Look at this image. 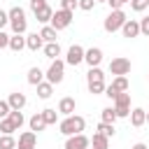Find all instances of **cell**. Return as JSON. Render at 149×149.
Returning a JSON list of instances; mask_svg holds the SVG:
<instances>
[{"instance_id": "obj_1", "label": "cell", "mask_w": 149, "mask_h": 149, "mask_svg": "<svg viewBox=\"0 0 149 149\" xmlns=\"http://www.w3.org/2000/svg\"><path fill=\"white\" fill-rule=\"evenodd\" d=\"M86 86H88V93H93V95L105 93V72L100 70V65L91 68L86 72Z\"/></svg>"}, {"instance_id": "obj_2", "label": "cell", "mask_w": 149, "mask_h": 149, "mask_svg": "<svg viewBox=\"0 0 149 149\" xmlns=\"http://www.w3.org/2000/svg\"><path fill=\"white\" fill-rule=\"evenodd\" d=\"M84 126H86L84 116H79V114H70V116H65V119L58 123V130L68 137V135H77V133H81Z\"/></svg>"}, {"instance_id": "obj_3", "label": "cell", "mask_w": 149, "mask_h": 149, "mask_svg": "<svg viewBox=\"0 0 149 149\" xmlns=\"http://www.w3.org/2000/svg\"><path fill=\"white\" fill-rule=\"evenodd\" d=\"M7 16H9V26H12V30H14V35H23L26 33V28H28V19H26V12H23V7H12L9 12H7Z\"/></svg>"}, {"instance_id": "obj_4", "label": "cell", "mask_w": 149, "mask_h": 149, "mask_svg": "<svg viewBox=\"0 0 149 149\" xmlns=\"http://www.w3.org/2000/svg\"><path fill=\"white\" fill-rule=\"evenodd\" d=\"M44 77H47V81L49 84H61L63 81V77H65V61H61V58H54L51 61V65H49V70L44 72Z\"/></svg>"}, {"instance_id": "obj_5", "label": "cell", "mask_w": 149, "mask_h": 149, "mask_svg": "<svg viewBox=\"0 0 149 149\" xmlns=\"http://www.w3.org/2000/svg\"><path fill=\"white\" fill-rule=\"evenodd\" d=\"M123 23H126V14H123V9H112V12L105 16L102 28H105L107 33H116V30H121Z\"/></svg>"}, {"instance_id": "obj_6", "label": "cell", "mask_w": 149, "mask_h": 149, "mask_svg": "<svg viewBox=\"0 0 149 149\" xmlns=\"http://www.w3.org/2000/svg\"><path fill=\"white\" fill-rule=\"evenodd\" d=\"M114 112H116V119H126L130 114V93L128 91H121L114 98Z\"/></svg>"}, {"instance_id": "obj_7", "label": "cell", "mask_w": 149, "mask_h": 149, "mask_svg": "<svg viewBox=\"0 0 149 149\" xmlns=\"http://www.w3.org/2000/svg\"><path fill=\"white\" fill-rule=\"evenodd\" d=\"M70 23H72V12H68V9H56L54 16H51V21H49V26L56 28V30H63Z\"/></svg>"}, {"instance_id": "obj_8", "label": "cell", "mask_w": 149, "mask_h": 149, "mask_svg": "<svg viewBox=\"0 0 149 149\" xmlns=\"http://www.w3.org/2000/svg\"><path fill=\"white\" fill-rule=\"evenodd\" d=\"M109 72H112L114 77H119V74H128V72H130V61L123 58V56L112 58V61H109Z\"/></svg>"}, {"instance_id": "obj_9", "label": "cell", "mask_w": 149, "mask_h": 149, "mask_svg": "<svg viewBox=\"0 0 149 149\" xmlns=\"http://www.w3.org/2000/svg\"><path fill=\"white\" fill-rule=\"evenodd\" d=\"M79 63H84V47H81V44H72V47L68 49L65 65H72V68H77Z\"/></svg>"}, {"instance_id": "obj_10", "label": "cell", "mask_w": 149, "mask_h": 149, "mask_svg": "<svg viewBox=\"0 0 149 149\" xmlns=\"http://www.w3.org/2000/svg\"><path fill=\"white\" fill-rule=\"evenodd\" d=\"M88 144H91V140L84 133L68 135V140H65V149H88Z\"/></svg>"}, {"instance_id": "obj_11", "label": "cell", "mask_w": 149, "mask_h": 149, "mask_svg": "<svg viewBox=\"0 0 149 149\" xmlns=\"http://www.w3.org/2000/svg\"><path fill=\"white\" fill-rule=\"evenodd\" d=\"M84 61L88 63V68H98V65L102 63V49H100V47L84 49Z\"/></svg>"}, {"instance_id": "obj_12", "label": "cell", "mask_w": 149, "mask_h": 149, "mask_svg": "<svg viewBox=\"0 0 149 149\" xmlns=\"http://www.w3.org/2000/svg\"><path fill=\"white\" fill-rule=\"evenodd\" d=\"M37 144V135L33 130H26L19 135V142H16V149H35Z\"/></svg>"}, {"instance_id": "obj_13", "label": "cell", "mask_w": 149, "mask_h": 149, "mask_svg": "<svg viewBox=\"0 0 149 149\" xmlns=\"http://www.w3.org/2000/svg\"><path fill=\"white\" fill-rule=\"evenodd\" d=\"M74 109H77V102H74V98H70V95L61 98V102H58V114H63V116H70V114H74Z\"/></svg>"}, {"instance_id": "obj_14", "label": "cell", "mask_w": 149, "mask_h": 149, "mask_svg": "<svg viewBox=\"0 0 149 149\" xmlns=\"http://www.w3.org/2000/svg\"><path fill=\"white\" fill-rule=\"evenodd\" d=\"M121 33H123V37H137L140 35V21L126 19V23L121 26Z\"/></svg>"}, {"instance_id": "obj_15", "label": "cell", "mask_w": 149, "mask_h": 149, "mask_svg": "<svg viewBox=\"0 0 149 149\" xmlns=\"http://www.w3.org/2000/svg\"><path fill=\"white\" fill-rule=\"evenodd\" d=\"M130 123L135 126V128H140V126H144L147 123V109H142V107H135V109H130Z\"/></svg>"}, {"instance_id": "obj_16", "label": "cell", "mask_w": 149, "mask_h": 149, "mask_svg": "<svg viewBox=\"0 0 149 149\" xmlns=\"http://www.w3.org/2000/svg\"><path fill=\"white\" fill-rule=\"evenodd\" d=\"M26 47L30 51H40L44 47V40L40 37V33H30V35H26Z\"/></svg>"}, {"instance_id": "obj_17", "label": "cell", "mask_w": 149, "mask_h": 149, "mask_svg": "<svg viewBox=\"0 0 149 149\" xmlns=\"http://www.w3.org/2000/svg\"><path fill=\"white\" fill-rule=\"evenodd\" d=\"M7 102H9V107H12V109H23L28 100H26V95H23L21 91H16V93H9Z\"/></svg>"}, {"instance_id": "obj_18", "label": "cell", "mask_w": 149, "mask_h": 149, "mask_svg": "<svg viewBox=\"0 0 149 149\" xmlns=\"http://www.w3.org/2000/svg\"><path fill=\"white\" fill-rule=\"evenodd\" d=\"M42 51H44V56H47L49 61H54V58L61 56V44H58V42H44Z\"/></svg>"}, {"instance_id": "obj_19", "label": "cell", "mask_w": 149, "mask_h": 149, "mask_svg": "<svg viewBox=\"0 0 149 149\" xmlns=\"http://www.w3.org/2000/svg\"><path fill=\"white\" fill-rule=\"evenodd\" d=\"M28 126H30V130L35 133H40V130H44L47 128V123H44V116H42V112H35L33 116H30V121H28Z\"/></svg>"}, {"instance_id": "obj_20", "label": "cell", "mask_w": 149, "mask_h": 149, "mask_svg": "<svg viewBox=\"0 0 149 149\" xmlns=\"http://www.w3.org/2000/svg\"><path fill=\"white\" fill-rule=\"evenodd\" d=\"M51 16H54V9H51L49 5H44L42 9H37V12H35V19H37L40 23H44V26L51 21Z\"/></svg>"}, {"instance_id": "obj_21", "label": "cell", "mask_w": 149, "mask_h": 149, "mask_svg": "<svg viewBox=\"0 0 149 149\" xmlns=\"http://www.w3.org/2000/svg\"><path fill=\"white\" fill-rule=\"evenodd\" d=\"M7 47H9L12 51H16V54H19L21 49H26V37H23V35H12Z\"/></svg>"}, {"instance_id": "obj_22", "label": "cell", "mask_w": 149, "mask_h": 149, "mask_svg": "<svg viewBox=\"0 0 149 149\" xmlns=\"http://www.w3.org/2000/svg\"><path fill=\"white\" fill-rule=\"evenodd\" d=\"M40 81H44V72H42L40 68H30V70H28V84H30V86H37Z\"/></svg>"}, {"instance_id": "obj_23", "label": "cell", "mask_w": 149, "mask_h": 149, "mask_svg": "<svg viewBox=\"0 0 149 149\" xmlns=\"http://www.w3.org/2000/svg\"><path fill=\"white\" fill-rule=\"evenodd\" d=\"M109 86H112L116 93H121V91H128V79H126V74H119V77H114Z\"/></svg>"}, {"instance_id": "obj_24", "label": "cell", "mask_w": 149, "mask_h": 149, "mask_svg": "<svg viewBox=\"0 0 149 149\" xmlns=\"http://www.w3.org/2000/svg\"><path fill=\"white\" fill-rule=\"evenodd\" d=\"M51 93H54V84H49V81H40V84H37V95H40L42 100L51 98Z\"/></svg>"}, {"instance_id": "obj_25", "label": "cell", "mask_w": 149, "mask_h": 149, "mask_svg": "<svg viewBox=\"0 0 149 149\" xmlns=\"http://www.w3.org/2000/svg\"><path fill=\"white\" fill-rule=\"evenodd\" d=\"M91 144H93V149H109V137H105L100 133H93Z\"/></svg>"}, {"instance_id": "obj_26", "label": "cell", "mask_w": 149, "mask_h": 149, "mask_svg": "<svg viewBox=\"0 0 149 149\" xmlns=\"http://www.w3.org/2000/svg\"><path fill=\"white\" fill-rule=\"evenodd\" d=\"M7 119L14 123V128H16V130H19V128L23 126V121H26V119H23V114H21V109H12V112L7 114Z\"/></svg>"}, {"instance_id": "obj_27", "label": "cell", "mask_w": 149, "mask_h": 149, "mask_svg": "<svg viewBox=\"0 0 149 149\" xmlns=\"http://www.w3.org/2000/svg\"><path fill=\"white\" fill-rule=\"evenodd\" d=\"M56 28H51V26H44L42 30H40V37L44 40V42H56Z\"/></svg>"}, {"instance_id": "obj_28", "label": "cell", "mask_w": 149, "mask_h": 149, "mask_svg": "<svg viewBox=\"0 0 149 149\" xmlns=\"http://www.w3.org/2000/svg\"><path fill=\"white\" fill-rule=\"evenodd\" d=\"M42 116H44V123H47V126H54V123L58 121V112H56V109H51V107L42 109Z\"/></svg>"}, {"instance_id": "obj_29", "label": "cell", "mask_w": 149, "mask_h": 149, "mask_svg": "<svg viewBox=\"0 0 149 149\" xmlns=\"http://www.w3.org/2000/svg\"><path fill=\"white\" fill-rule=\"evenodd\" d=\"M98 133H100V135H105V137H114L116 128H114V123H105V121H100V126H98Z\"/></svg>"}, {"instance_id": "obj_30", "label": "cell", "mask_w": 149, "mask_h": 149, "mask_svg": "<svg viewBox=\"0 0 149 149\" xmlns=\"http://www.w3.org/2000/svg\"><path fill=\"white\" fill-rule=\"evenodd\" d=\"M100 119H102L105 123H114V121H116V112H114V107H105V109L100 112Z\"/></svg>"}, {"instance_id": "obj_31", "label": "cell", "mask_w": 149, "mask_h": 149, "mask_svg": "<svg viewBox=\"0 0 149 149\" xmlns=\"http://www.w3.org/2000/svg\"><path fill=\"white\" fill-rule=\"evenodd\" d=\"M0 149H16L14 135H0Z\"/></svg>"}, {"instance_id": "obj_32", "label": "cell", "mask_w": 149, "mask_h": 149, "mask_svg": "<svg viewBox=\"0 0 149 149\" xmlns=\"http://www.w3.org/2000/svg\"><path fill=\"white\" fill-rule=\"evenodd\" d=\"M14 130H16V128H14V123H12L7 116H5V119H0V133H2V135H12Z\"/></svg>"}, {"instance_id": "obj_33", "label": "cell", "mask_w": 149, "mask_h": 149, "mask_svg": "<svg viewBox=\"0 0 149 149\" xmlns=\"http://www.w3.org/2000/svg\"><path fill=\"white\" fill-rule=\"evenodd\" d=\"M147 5H149V0H130V7H133L135 12H144Z\"/></svg>"}, {"instance_id": "obj_34", "label": "cell", "mask_w": 149, "mask_h": 149, "mask_svg": "<svg viewBox=\"0 0 149 149\" xmlns=\"http://www.w3.org/2000/svg\"><path fill=\"white\" fill-rule=\"evenodd\" d=\"M77 7L84 9V12H91L95 7V0H77Z\"/></svg>"}, {"instance_id": "obj_35", "label": "cell", "mask_w": 149, "mask_h": 149, "mask_svg": "<svg viewBox=\"0 0 149 149\" xmlns=\"http://www.w3.org/2000/svg\"><path fill=\"white\" fill-rule=\"evenodd\" d=\"M61 9L74 12V9H77V0H61Z\"/></svg>"}, {"instance_id": "obj_36", "label": "cell", "mask_w": 149, "mask_h": 149, "mask_svg": "<svg viewBox=\"0 0 149 149\" xmlns=\"http://www.w3.org/2000/svg\"><path fill=\"white\" fill-rule=\"evenodd\" d=\"M9 112H12L9 102H7V100H0V119H5V116H7Z\"/></svg>"}, {"instance_id": "obj_37", "label": "cell", "mask_w": 149, "mask_h": 149, "mask_svg": "<svg viewBox=\"0 0 149 149\" xmlns=\"http://www.w3.org/2000/svg\"><path fill=\"white\" fill-rule=\"evenodd\" d=\"M140 33H142V35H147V37H149V16H144V19H142V21H140Z\"/></svg>"}, {"instance_id": "obj_38", "label": "cell", "mask_w": 149, "mask_h": 149, "mask_svg": "<svg viewBox=\"0 0 149 149\" xmlns=\"http://www.w3.org/2000/svg\"><path fill=\"white\" fill-rule=\"evenodd\" d=\"M44 5H47V0H30V9H33V12H37V9H42Z\"/></svg>"}, {"instance_id": "obj_39", "label": "cell", "mask_w": 149, "mask_h": 149, "mask_svg": "<svg viewBox=\"0 0 149 149\" xmlns=\"http://www.w3.org/2000/svg\"><path fill=\"white\" fill-rule=\"evenodd\" d=\"M7 44H9V35L0 30V51H2V49H7Z\"/></svg>"}, {"instance_id": "obj_40", "label": "cell", "mask_w": 149, "mask_h": 149, "mask_svg": "<svg viewBox=\"0 0 149 149\" xmlns=\"http://www.w3.org/2000/svg\"><path fill=\"white\" fill-rule=\"evenodd\" d=\"M7 23H9V16H7V12H2V9H0V30H2Z\"/></svg>"}, {"instance_id": "obj_41", "label": "cell", "mask_w": 149, "mask_h": 149, "mask_svg": "<svg viewBox=\"0 0 149 149\" xmlns=\"http://www.w3.org/2000/svg\"><path fill=\"white\" fill-rule=\"evenodd\" d=\"M107 5H109L112 9H121V7H123V2H121V0H107Z\"/></svg>"}, {"instance_id": "obj_42", "label": "cell", "mask_w": 149, "mask_h": 149, "mask_svg": "<svg viewBox=\"0 0 149 149\" xmlns=\"http://www.w3.org/2000/svg\"><path fill=\"white\" fill-rule=\"evenodd\" d=\"M130 149H149V147H147V144H144V142H137V144H133V147H130Z\"/></svg>"}, {"instance_id": "obj_43", "label": "cell", "mask_w": 149, "mask_h": 149, "mask_svg": "<svg viewBox=\"0 0 149 149\" xmlns=\"http://www.w3.org/2000/svg\"><path fill=\"white\" fill-rule=\"evenodd\" d=\"M95 2H107V0H95Z\"/></svg>"}, {"instance_id": "obj_44", "label": "cell", "mask_w": 149, "mask_h": 149, "mask_svg": "<svg viewBox=\"0 0 149 149\" xmlns=\"http://www.w3.org/2000/svg\"><path fill=\"white\" fill-rule=\"evenodd\" d=\"M121 2H123V5H126V2H130V0H121Z\"/></svg>"}, {"instance_id": "obj_45", "label": "cell", "mask_w": 149, "mask_h": 149, "mask_svg": "<svg viewBox=\"0 0 149 149\" xmlns=\"http://www.w3.org/2000/svg\"><path fill=\"white\" fill-rule=\"evenodd\" d=\"M147 123H149V112H147Z\"/></svg>"}, {"instance_id": "obj_46", "label": "cell", "mask_w": 149, "mask_h": 149, "mask_svg": "<svg viewBox=\"0 0 149 149\" xmlns=\"http://www.w3.org/2000/svg\"><path fill=\"white\" fill-rule=\"evenodd\" d=\"M147 9H149V5H147Z\"/></svg>"}]
</instances>
